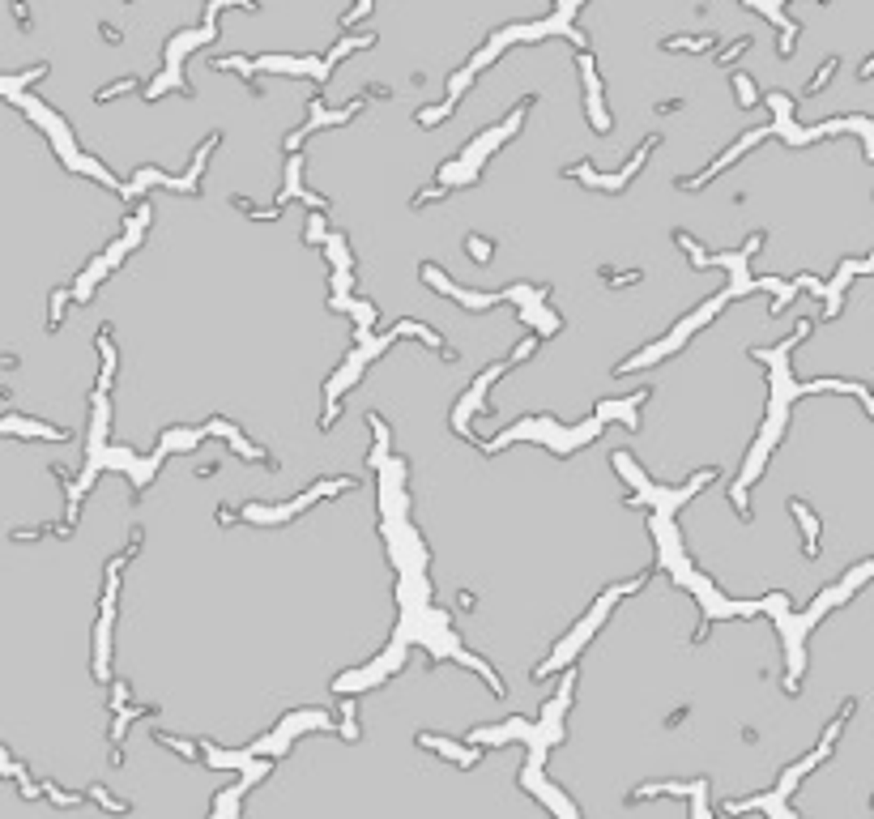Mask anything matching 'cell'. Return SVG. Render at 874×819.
I'll return each instance as SVG.
<instances>
[{
    "instance_id": "15",
    "label": "cell",
    "mask_w": 874,
    "mask_h": 819,
    "mask_svg": "<svg viewBox=\"0 0 874 819\" xmlns=\"http://www.w3.org/2000/svg\"><path fill=\"white\" fill-rule=\"evenodd\" d=\"M465 248H469V256H473V261H490V244H486L482 235H469V244H465Z\"/></svg>"
},
{
    "instance_id": "10",
    "label": "cell",
    "mask_w": 874,
    "mask_h": 819,
    "mask_svg": "<svg viewBox=\"0 0 874 819\" xmlns=\"http://www.w3.org/2000/svg\"><path fill=\"white\" fill-rule=\"evenodd\" d=\"M644 278V269H623V273H614V269H601V282L606 286H636Z\"/></svg>"
},
{
    "instance_id": "4",
    "label": "cell",
    "mask_w": 874,
    "mask_h": 819,
    "mask_svg": "<svg viewBox=\"0 0 874 819\" xmlns=\"http://www.w3.org/2000/svg\"><path fill=\"white\" fill-rule=\"evenodd\" d=\"M764 137H772V128H755V132H742V141H738L734 150H725V154H721V158H717V162H712V167H708L704 175H695V179H683V175H678V188H704V184H708L712 175H721V171H725L730 162H738V158H742V154H747L751 145H759Z\"/></svg>"
},
{
    "instance_id": "18",
    "label": "cell",
    "mask_w": 874,
    "mask_h": 819,
    "mask_svg": "<svg viewBox=\"0 0 874 819\" xmlns=\"http://www.w3.org/2000/svg\"><path fill=\"white\" fill-rule=\"evenodd\" d=\"M13 13H17V21H21V30L30 34V13H26V0H13Z\"/></svg>"
},
{
    "instance_id": "20",
    "label": "cell",
    "mask_w": 874,
    "mask_h": 819,
    "mask_svg": "<svg viewBox=\"0 0 874 819\" xmlns=\"http://www.w3.org/2000/svg\"><path fill=\"white\" fill-rule=\"evenodd\" d=\"M678 107H683L678 98H665V103H657V111H661V115H670V111H678Z\"/></svg>"
},
{
    "instance_id": "16",
    "label": "cell",
    "mask_w": 874,
    "mask_h": 819,
    "mask_svg": "<svg viewBox=\"0 0 874 819\" xmlns=\"http://www.w3.org/2000/svg\"><path fill=\"white\" fill-rule=\"evenodd\" d=\"M751 43H755V34H747V38H738V43H734L730 51H721V64H734V60H738V56H742V51H747Z\"/></svg>"
},
{
    "instance_id": "17",
    "label": "cell",
    "mask_w": 874,
    "mask_h": 819,
    "mask_svg": "<svg viewBox=\"0 0 874 819\" xmlns=\"http://www.w3.org/2000/svg\"><path fill=\"white\" fill-rule=\"evenodd\" d=\"M533 350H537V338H525V342H520V346H516V350H512V367H516V363H520V359H529V355H533Z\"/></svg>"
},
{
    "instance_id": "14",
    "label": "cell",
    "mask_w": 874,
    "mask_h": 819,
    "mask_svg": "<svg viewBox=\"0 0 874 819\" xmlns=\"http://www.w3.org/2000/svg\"><path fill=\"white\" fill-rule=\"evenodd\" d=\"M64 299H68V291L60 286V291L51 295V316H47V333H56V329H60V312H64Z\"/></svg>"
},
{
    "instance_id": "11",
    "label": "cell",
    "mask_w": 874,
    "mask_h": 819,
    "mask_svg": "<svg viewBox=\"0 0 874 819\" xmlns=\"http://www.w3.org/2000/svg\"><path fill=\"white\" fill-rule=\"evenodd\" d=\"M832 68H841V60H836V56H832V60H823V68H819V73L811 77V85H806V94H819V90L828 85V77H832Z\"/></svg>"
},
{
    "instance_id": "2",
    "label": "cell",
    "mask_w": 874,
    "mask_h": 819,
    "mask_svg": "<svg viewBox=\"0 0 874 819\" xmlns=\"http://www.w3.org/2000/svg\"><path fill=\"white\" fill-rule=\"evenodd\" d=\"M644 580H648V576H636V580H627V585H618V589H610V593H601V602L593 606V615H589V623H584V627H576V632H572V636H567V640L559 645V653H554V657H550L546 666H537V670H533V679H542V674H546V670H554V666H559L563 657H572V653H576V649H580V645H584V640L593 636V627H597V623L606 619V610H610V602H614V598H623V593H636V589H640Z\"/></svg>"
},
{
    "instance_id": "6",
    "label": "cell",
    "mask_w": 874,
    "mask_h": 819,
    "mask_svg": "<svg viewBox=\"0 0 874 819\" xmlns=\"http://www.w3.org/2000/svg\"><path fill=\"white\" fill-rule=\"evenodd\" d=\"M4 431L9 435H38V439H51V444H60V439H68V431H60V427H47V422H21L17 414H9L4 418Z\"/></svg>"
},
{
    "instance_id": "9",
    "label": "cell",
    "mask_w": 874,
    "mask_h": 819,
    "mask_svg": "<svg viewBox=\"0 0 874 819\" xmlns=\"http://www.w3.org/2000/svg\"><path fill=\"white\" fill-rule=\"evenodd\" d=\"M665 51H708L717 47V34H683V38H665Z\"/></svg>"
},
{
    "instance_id": "3",
    "label": "cell",
    "mask_w": 874,
    "mask_h": 819,
    "mask_svg": "<svg viewBox=\"0 0 874 819\" xmlns=\"http://www.w3.org/2000/svg\"><path fill=\"white\" fill-rule=\"evenodd\" d=\"M354 486V478H329V482H316L307 495H299L295 504H286V508H265V504H252V508H243V516L248 521H260V525H273V521H290V516H299L307 504H316V499H325V495H337V491H350Z\"/></svg>"
},
{
    "instance_id": "8",
    "label": "cell",
    "mask_w": 874,
    "mask_h": 819,
    "mask_svg": "<svg viewBox=\"0 0 874 819\" xmlns=\"http://www.w3.org/2000/svg\"><path fill=\"white\" fill-rule=\"evenodd\" d=\"M789 508H794V516H798L802 529H806V555H819V521H815V512H811L802 499H794Z\"/></svg>"
},
{
    "instance_id": "19",
    "label": "cell",
    "mask_w": 874,
    "mask_h": 819,
    "mask_svg": "<svg viewBox=\"0 0 874 819\" xmlns=\"http://www.w3.org/2000/svg\"><path fill=\"white\" fill-rule=\"evenodd\" d=\"M683 721H687V709H674V713L665 717V726H670V730H674V726H683Z\"/></svg>"
},
{
    "instance_id": "13",
    "label": "cell",
    "mask_w": 874,
    "mask_h": 819,
    "mask_svg": "<svg viewBox=\"0 0 874 819\" xmlns=\"http://www.w3.org/2000/svg\"><path fill=\"white\" fill-rule=\"evenodd\" d=\"M734 90H738L742 107H755V85H751V77H747V73H734Z\"/></svg>"
},
{
    "instance_id": "7",
    "label": "cell",
    "mask_w": 874,
    "mask_h": 819,
    "mask_svg": "<svg viewBox=\"0 0 874 819\" xmlns=\"http://www.w3.org/2000/svg\"><path fill=\"white\" fill-rule=\"evenodd\" d=\"M418 743H423V747H436L439 756L456 760L460 768H473V764H478V756H482V751H465V747H456V743H448V739H431V734H418Z\"/></svg>"
},
{
    "instance_id": "1",
    "label": "cell",
    "mask_w": 874,
    "mask_h": 819,
    "mask_svg": "<svg viewBox=\"0 0 874 819\" xmlns=\"http://www.w3.org/2000/svg\"><path fill=\"white\" fill-rule=\"evenodd\" d=\"M137 546H141V529L132 533V542L124 546V555H115L111 559V568H107V593H102V619H98V627H94V679L102 683L107 679V662H111V649H107V640H111V606H115V576L124 572V563L137 555Z\"/></svg>"
},
{
    "instance_id": "21",
    "label": "cell",
    "mask_w": 874,
    "mask_h": 819,
    "mask_svg": "<svg viewBox=\"0 0 874 819\" xmlns=\"http://www.w3.org/2000/svg\"><path fill=\"white\" fill-rule=\"evenodd\" d=\"M218 521H222V525H235V512H231V508L222 504V508H218Z\"/></svg>"
},
{
    "instance_id": "12",
    "label": "cell",
    "mask_w": 874,
    "mask_h": 819,
    "mask_svg": "<svg viewBox=\"0 0 874 819\" xmlns=\"http://www.w3.org/2000/svg\"><path fill=\"white\" fill-rule=\"evenodd\" d=\"M128 90H137V77H124V81H115V85L98 90V103H111V98H120V94H128Z\"/></svg>"
},
{
    "instance_id": "5",
    "label": "cell",
    "mask_w": 874,
    "mask_h": 819,
    "mask_svg": "<svg viewBox=\"0 0 874 819\" xmlns=\"http://www.w3.org/2000/svg\"><path fill=\"white\" fill-rule=\"evenodd\" d=\"M580 73H584V85H589V120H593L597 132H606V128H610V115H606V107H601V81H597V73H593V56H589V51L580 56Z\"/></svg>"
}]
</instances>
